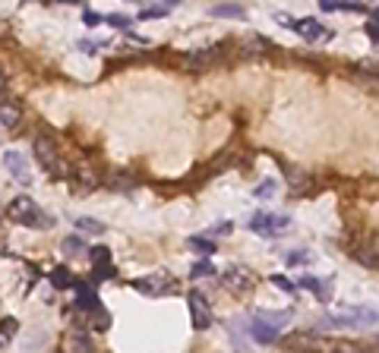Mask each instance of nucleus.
<instances>
[{"instance_id":"nucleus-1","label":"nucleus","mask_w":379,"mask_h":353,"mask_svg":"<svg viewBox=\"0 0 379 353\" xmlns=\"http://www.w3.org/2000/svg\"><path fill=\"white\" fill-rule=\"evenodd\" d=\"M7 217L13 224L32 227V231H51V227H54V217L45 208H38L35 199H29V196H16L13 202L7 205Z\"/></svg>"},{"instance_id":"nucleus-2","label":"nucleus","mask_w":379,"mask_h":353,"mask_svg":"<svg viewBox=\"0 0 379 353\" xmlns=\"http://www.w3.org/2000/svg\"><path fill=\"white\" fill-rule=\"evenodd\" d=\"M32 155H35V161H38V167L48 176H54V180L63 176L61 149H57V139L51 136V133H38V136L32 139Z\"/></svg>"},{"instance_id":"nucleus-3","label":"nucleus","mask_w":379,"mask_h":353,"mask_svg":"<svg viewBox=\"0 0 379 353\" xmlns=\"http://www.w3.org/2000/svg\"><path fill=\"white\" fill-rule=\"evenodd\" d=\"M288 227H291V217L275 215V211H256L250 217V231L259 233V237H282Z\"/></svg>"},{"instance_id":"nucleus-4","label":"nucleus","mask_w":379,"mask_h":353,"mask_svg":"<svg viewBox=\"0 0 379 353\" xmlns=\"http://www.w3.org/2000/svg\"><path fill=\"white\" fill-rule=\"evenodd\" d=\"M133 287H136L139 293H145V297H165V293L177 290V278H174L171 272H152V274H145V278L133 281Z\"/></svg>"},{"instance_id":"nucleus-5","label":"nucleus","mask_w":379,"mask_h":353,"mask_svg":"<svg viewBox=\"0 0 379 353\" xmlns=\"http://www.w3.org/2000/svg\"><path fill=\"white\" fill-rule=\"evenodd\" d=\"M282 322H288V313H278V315H272V313H266V315H256L253 319V325H250V334H253L259 344H275L278 340V325Z\"/></svg>"},{"instance_id":"nucleus-6","label":"nucleus","mask_w":379,"mask_h":353,"mask_svg":"<svg viewBox=\"0 0 379 353\" xmlns=\"http://www.w3.org/2000/svg\"><path fill=\"white\" fill-rule=\"evenodd\" d=\"M325 325H370V322H379V309H338V313L325 315Z\"/></svg>"},{"instance_id":"nucleus-7","label":"nucleus","mask_w":379,"mask_h":353,"mask_svg":"<svg viewBox=\"0 0 379 353\" xmlns=\"http://www.w3.org/2000/svg\"><path fill=\"white\" fill-rule=\"evenodd\" d=\"M186 306H190V322H193V328H196V331H206V328L212 325V306H209L206 293L190 290Z\"/></svg>"},{"instance_id":"nucleus-8","label":"nucleus","mask_w":379,"mask_h":353,"mask_svg":"<svg viewBox=\"0 0 379 353\" xmlns=\"http://www.w3.org/2000/svg\"><path fill=\"white\" fill-rule=\"evenodd\" d=\"M221 284L227 287L231 293H250L256 287V281H253V274L247 272V268H227L225 274H221Z\"/></svg>"},{"instance_id":"nucleus-9","label":"nucleus","mask_w":379,"mask_h":353,"mask_svg":"<svg viewBox=\"0 0 379 353\" xmlns=\"http://www.w3.org/2000/svg\"><path fill=\"white\" fill-rule=\"evenodd\" d=\"M3 164H7L10 176H13L19 186H29V183H32V170H29V161H26V155H22V151H13V149H10L7 155H3Z\"/></svg>"},{"instance_id":"nucleus-10","label":"nucleus","mask_w":379,"mask_h":353,"mask_svg":"<svg viewBox=\"0 0 379 353\" xmlns=\"http://www.w3.org/2000/svg\"><path fill=\"white\" fill-rule=\"evenodd\" d=\"M89 262H92V274H95V281L114 278V265H111V249L108 246H95V249L89 252Z\"/></svg>"},{"instance_id":"nucleus-11","label":"nucleus","mask_w":379,"mask_h":353,"mask_svg":"<svg viewBox=\"0 0 379 353\" xmlns=\"http://www.w3.org/2000/svg\"><path fill=\"white\" fill-rule=\"evenodd\" d=\"M19 123H22V104L10 95L0 98V126L13 129V126H19Z\"/></svg>"},{"instance_id":"nucleus-12","label":"nucleus","mask_w":379,"mask_h":353,"mask_svg":"<svg viewBox=\"0 0 379 353\" xmlns=\"http://www.w3.org/2000/svg\"><path fill=\"white\" fill-rule=\"evenodd\" d=\"M294 32L300 35V38H307V41H323V38H329L325 26H323V22H316L313 16H307V19H297Z\"/></svg>"},{"instance_id":"nucleus-13","label":"nucleus","mask_w":379,"mask_h":353,"mask_svg":"<svg viewBox=\"0 0 379 353\" xmlns=\"http://www.w3.org/2000/svg\"><path fill=\"white\" fill-rule=\"evenodd\" d=\"M95 306H98V293H95V287L76 284V309H83V313H89V309H95Z\"/></svg>"},{"instance_id":"nucleus-14","label":"nucleus","mask_w":379,"mask_h":353,"mask_svg":"<svg viewBox=\"0 0 379 353\" xmlns=\"http://www.w3.org/2000/svg\"><path fill=\"white\" fill-rule=\"evenodd\" d=\"M319 7L325 13H335V10H345V13H360L364 10V0H319Z\"/></svg>"},{"instance_id":"nucleus-15","label":"nucleus","mask_w":379,"mask_h":353,"mask_svg":"<svg viewBox=\"0 0 379 353\" xmlns=\"http://www.w3.org/2000/svg\"><path fill=\"white\" fill-rule=\"evenodd\" d=\"M16 334H19V322H16L13 315H7V319H0V350L13 344Z\"/></svg>"},{"instance_id":"nucleus-16","label":"nucleus","mask_w":379,"mask_h":353,"mask_svg":"<svg viewBox=\"0 0 379 353\" xmlns=\"http://www.w3.org/2000/svg\"><path fill=\"white\" fill-rule=\"evenodd\" d=\"M357 258L366 265V268H379V237L370 240V243L364 246V252H357Z\"/></svg>"},{"instance_id":"nucleus-17","label":"nucleus","mask_w":379,"mask_h":353,"mask_svg":"<svg viewBox=\"0 0 379 353\" xmlns=\"http://www.w3.org/2000/svg\"><path fill=\"white\" fill-rule=\"evenodd\" d=\"M76 231H79V233H92V237H102L108 227H104L102 221H95V217H76Z\"/></svg>"},{"instance_id":"nucleus-18","label":"nucleus","mask_w":379,"mask_h":353,"mask_svg":"<svg viewBox=\"0 0 379 353\" xmlns=\"http://www.w3.org/2000/svg\"><path fill=\"white\" fill-rule=\"evenodd\" d=\"M51 284H54L57 290H63V287H73V284H76V278H73V272H70V268L57 265L54 272H51Z\"/></svg>"},{"instance_id":"nucleus-19","label":"nucleus","mask_w":379,"mask_h":353,"mask_svg":"<svg viewBox=\"0 0 379 353\" xmlns=\"http://www.w3.org/2000/svg\"><path fill=\"white\" fill-rule=\"evenodd\" d=\"M89 319H92V328H95V331H108L111 319H108V313H104L102 306H95V309H89Z\"/></svg>"},{"instance_id":"nucleus-20","label":"nucleus","mask_w":379,"mask_h":353,"mask_svg":"<svg viewBox=\"0 0 379 353\" xmlns=\"http://www.w3.org/2000/svg\"><path fill=\"white\" fill-rule=\"evenodd\" d=\"M190 249H196L200 256H212L215 243H212V240H206V237H190Z\"/></svg>"},{"instance_id":"nucleus-21","label":"nucleus","mask_w":379,"mask_h":353,"mask_svg":"<svg viewBox=\"0 0 379 353\" xmlns=\"http://www.w3.org/2000/svg\"><path fill=\"white\" fill-rule=\"evenodd\" d=\"M104 22H108L111 28H124V32L133 26V19H130V16H124V13H111V16H104Z\"/></svg>"},{"instance_id":"nucleus-22","label":"nucleus","mask_w":379,"mask_h":353,"mask_svg":"<svg viewBox=\"0 0 379 353\" xmlns=\"http://www.w3.org/2000/svg\"><path fill=\"white\" fill-rule=\"evenodd\" d=\"M63 249H67V256H83L86 246H83V240L79 237H67L63 240Z\"/></svg>"},{"instance_id":"nucleus-23","label":"nucleus","mask_w":379,"mask_h":353,"mask_svg":"<svg viewBox=\"0 0 379 353\" xmlns=\"http://www.w3.org/2000/svg\"><path fill=\"white\" fill-rule=\"evenodd\" d=\"M300 284H303V287H307V290L319 293V297H325V293H329V287H325V284H323V281H319V278H310V274H307V278H303V281H300Z\"/></svg>"},{"instance_id":"nucleus-24","label":"nucleus","mask_w":379,"mask_h":353,"mask_svg":"<svg viewBox=\"0 0 379 353\" xmlns=\"http://www.w3.org/2000/svg\"><path fill=\"white\" fill-rule=\"evenodd\" d=\"M209 274H215V268L209 262H196L193 272H190V278H209Z\"/></svg>"},{"instance_id":"nucleus-25","label":"nucleus","mask_w":379,"mask_h":353,"mask_svg":"<svg viewBox=\"0 0 379 353\" xmlns=\"http://www.w3.org/2000/svg\"><path fill=\"white\" fill-rule=\"evenodd\" d=\"M83 22H86V26H89V28H95V26H102V22H104V16H102V13H95V10H89V7H86Z\"/></svg>"},{"instance_id":"nucleus-26","label":"nucleus","mask_w":379,"mask_h":353,"mask_svg":"<svg viewBox=\"0 0 379 353\" xmlns=\"http://www.w3.org/2000/svg\"><path fill=\"white\" fill-rule=\"evenodd\" d=\"M272 284H275V287H278V290H284V293H291V297H294V293H297V287H294V284H291V281H284V278H278V274H275V278H272Z\"/></svg>"},{"instance_id":"nucleus-27","label":"nucleus","mask_w":379,"mask_h":353,"mask_svg":"<svg viewBox=\"0 0 379 353\" xmlns=\"http://www.w3.org/2000/svg\"><path fill=\"white\" fill-rule=\"evenodd\" d=\"M275 192V180H266V183H259L256 186V199H262V196H272Z\"/></svg>"},{"instance_id":"nucleus-28","label":"nucleus","mask_w":379,"mask_h":353,"mask_svg":"<svg viewBox=\"0 0 379 353\" xmlns=\"http://www.w3.org/2000/svg\"><path fill=\"white\" fill-rule=\"evenodd\" d=\"M366 32H370V38L379 41V7L373 10V22H366Z\"/></svg>"},{"instance_id":"nucleus-29","label":"nucleus","mask_w":379,"mask_h":353,"mask_svg":"<svg viewBox=\"0 0 379 353\" xmlns=\"http://www.w3.org/2000/svg\"><path fill=\"white\" fill-rule=\"evenodd\" d=\"M215 16H243V7H215Z\"/></svg>"},{"instance_id":"nucleus-30","label":"nucleus","mask_w":379,"mask_h":353,"mask_svg":"<svg viewBox=\"0 0 379 353\" xmlns=\"http://www.w3.org/2000/svg\"><path fill=\"white\" fill-rule=\"evenodd\" d=\"M275 22L282 28H294L297 26V19H294V16H288V13H275Z\"/></svg>"},{"instance_id":"nucleus-31","label":"nucleus","mask_w":379,"mask_h":353,"mask_svg":"<svg viewBox=\"0 0 379 353\" xmlns=\"http://www.w3.org/2000/svg\"><path fill=\"white\" fill-rule=\"evenodd\" d=\"M76 48L83 51V54H95V51L102 48V44H98V41H79V44H76Z\"/></svg>"},{"instance_id":"nucleus-32","label":"nucleus","mask_w":379,"mask_h":353,"mask_svg":"<svg viewBox=\"0 0 379 353\" xmlns=\"http://www.w3.org/2000/svg\"><path fill=\"white\" fill-rule=\"evenodd\" d=\"M159 16H165V7H155V10H145V13H139V19H159Z\"/></svg>"},{"instance_id":"nucleus-33","label":"nucleus","mask_w":379,"mask_h":353,"mask_svg":"<svg viewBox=\"0 0 379 353\" xmlns=\"http://www.w3.org/2000/svg\"><path fill=\"white\" fill-rule=\"evenodd\" d=\"M231 231H234V227H231V221H221V227H212V237H215V233H218V237H227Z\"/></svg>"},{"instance_id":"nucleus-34","label":"nucleus","mask_w":379,"mask_h":353,"mask_svg":"<svg viewBox=\"0 0 379 353\" xmlns=\"http://www.w3.org/2000/svg\"><path fill=\"white\" fill-rule=\"evenodd\" d=\"M10 95V88H7V73L0 69V98H7Z\"/></svg>"},{"instance_id":"nucleus-35","label":"nucleus","mask_w":379,"mask_h":353,"mask_svg":"<svg viewBox=\"0 0 379 353\" xmlns=\"http://www.w3.org/2000/svg\"><path fill=\"white\" fill-rule=\"evenodd\" d=\"M284 258H288V265H291V262L297 265V262H303V258H307V252H288V256H284Z\"/></svg>"},{"instance_id":"nucleus-36","label":"nucleus","mask_w":379,"mask_h":353,"mask_svg":"<svg viewBox=\"0 0 379 353\" xmlns=\"http://www.w3.org/2000/svg\"><path fill=\"white\" fill-rule=\"evenodd\" d=\"M161 3H168V7H177L180 0H161Z\"/></svg>"},{"instance_id":"nucleus-37","label":"nucleus","mask_w":379,"mask_h":353,"mask_svg":"<svg viewBox=\"0 0 379 353\" xmlns=\"http://www.w3.org/2000/svg\"><path fill=\"white\" fill-rule=\"evenodd\" d=\"M61 3H79V0H61Z\"/></svg>"}]
</instances>
